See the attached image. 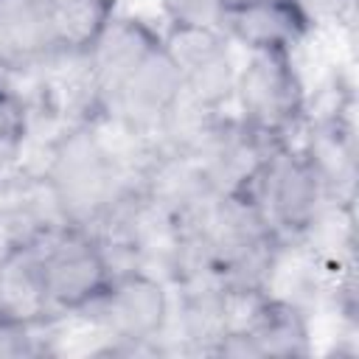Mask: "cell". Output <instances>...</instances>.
<instances>
[{
    "label": "cell",
    "mask_w": 359,
    "mask_h": 359,
    "mask_svg": "<svg viewBox=\"0 0 359 359\" xmlns=\"http://www.w3.org/2000/svg\"><path fill=\"white\" fill-rule=\"evenodd\" d=\"M160 45H163V31L151 28L140 17L112 11L107 22L98 28V34L90 39V45L81 48L87 79L101 109V121L115 90Z\"/></svg>",
    "instance_id": "cell-8"
},
{
    "label": "cell",
    "mask_w": 359,
    "mask_h": 359,
    "mask_svg": "<svg viewBox=\"0 0 359 359\" xmlns=\"http://www.w3.org/2000/svg\"><path fill=\"white\" fill-rule=\"evenodd\" d=\"M45 300L53 317L81 314L109 283L115 266L90 227L56 224L36 238Z\"/></svg>",
    "instance_id": "cell-5"
},
{
    "label": "cell",
    "mask_w": 359,
    "mask_h": 359,
    "mask_svg": "<svg viewBox=\"0 0 359 359\" xmlns=\"http://www.w3.org/2000/svg\"><path fill=\"white\" fill-rule=\"evenodd\" d=\"M171 283L151 269L129 266L112 272L104 292L79 317L90 320L107 339V348H101V353L151 356L163 351L157 342L171 328Z\"/></svg>",
    "instance_id": "cell-2"
},
{
    "label": "cell",
    "mask_w": 359,
    "mask_h": 359,
    "mask_svg": "<svg viewBox=\"0 0 359 359\" xmlns=\"http://www.w3.org/2000/svg\"><path fill=\"white\" fill-rule=\"evenodd\" d=\"M233 112L266 143H294L309 126V87L294 53L255 50L238 62Z\"/></svg>",
    "instance_id": "cell-3"
},
{
    "label": "cell",
    "mask_w": 359,
    "mask_h": 359,
    "mask_svg": "<svg viewBox=\"0 0 359 359\" xmlns=\"http://www.w3.org/2000/svg\"><path fill=\"white\" fill-rule=\"evenodd\" d=\"M238 3H244V0H222V6H224V8H230V6H238Z\"/></svg>",
    "instance_id": "cell-17"
},
{
    "label": "cell",
    "mask_w": 359,
    "mask_h": 359,
    "mask_svg": "<svg viewBox=\"0 0 359 359\" xmlns=\"http://www.w3.org/2000/svg\"><path fill=\"white\" fill-rule=\"evenodd\" d=\"M34 129V112L28 95L0 73V182L11 180L25 157V146Z\"/></svg>",
    "instance_id": "cell-12"
},
{
    "label": "cell",
    "mask_w": 359,
    "mask_h": 359,
    "mask_svg": "<svg viewBox=\"0 0 359 359\" xmlns=\"http://www.w3.org/2000/svg\"><path fill=\"white\" fill-rule=\"evenodd\" d=\"M244 314L233 325L244 328L252 339L258 356H306L311 353V325L303 303L264 292L255 297H241Z\"/></svg>",
    "instance_id": "cell-11"
},
{
    "label": "cell",
    "mask_w": 359,
    "mask_h": 359,
    "mask_svg": "<svg viewBox=\"0 0 359 359\" xmlns=\"http://www.w3.org/2000/svg\"><path fill=\"white\" fill-rule=\"evenodd\" d=\"M165 17V28H219L224 6L222 0H157Z\"/></svg>",
    "instance_id": "cell-14"
},
{
    "label": "cell",
    "mask_w": 359,
    "mask_h": 359,
    "mask_svg": "<svg viewBox=\"0 0 359 359\" xmlns=\"http://www.w3.org/2000/svg\"><path fill=\"white\" fill-rule=\"evenodd\" d=\"M247 188L258 199L272 233L289 247L300 244L325 210L337 205L328 180L300 140L269 149Z\"/></svg>",
    "instance_id": "cell-4"
},
{
    "label": "cell",
    "mask_w": 359,
    "mask_h": 359,
    "mask_svg": "<svg viewBox=\"0 0 359 359\" xmlns=\"http://www.w3.org/2000/svg\"><path fill=\"white\" fill-rule=\"evenodd\" d=\"M50 323H34L0 311V359H22L45 353V328Z\"/></svg>",
    "instance_id": "cell-13"
},
{
    "label": "cell",
    "mask_w": 359,
    "mask_h": 359,
    "mask_svg": "<svg viewBox=\"0 0 359 359\" xmlns=\"http://www.w3.org/2000/svg\"><path fill=\"white\" fill-rule=\"evenodd\" d=\"M98 3H101L104 8H109V11H118V6H121L123 0H98Z\"/></svg>",
    "instance_id": "cell-16"
},
{
    "label": "cell",
    "mask_w": 359,
    "mask_h": 359,
    "mask_svg": "<svg viewBox=\"0 0 359 359\" xmlns=\"http://www.w3.org/2000/svg\"><path fill=\"white\" fill-rule=\"evenodd\" d=\"M132 165L104 135V123H65L48 149L42 185L65 224L95 227L123 196L137 188Z\"/></svg>",
    "instance_id": "cell-1"
},
{
    "label": "cell",
    "mask_w": 359,
    "mask_h": 359,
    "mask_svg": "<svg viewBox=\"0 0 359 359\" xmlns=\"http://www.w3.org/2000/svg\"><path fill=\"white\" fill-rule=\"evenodd\" d=\"M182 101L185 90L180 70L160 45L115 90V95L107 104L104 121L135 140L160 143Z\"/></svg>",
    "instance_id": "cell-6"
},
{
    "label": "cell",
    "mask_w": 359,
    "mask_h": 359,
    "mask_svg": "<svg viewBox=\"0 0 359 359\" xmlns=\"http://www.w3.org/2000/svg\"><path fill=\"white\" fill-rule=\"evenodd\" d=\"M0 283H3V244H0Z\"/></svg>",
    "instance_id": "cell-18"
},
{
    "label": "cell",
    "mask_w": 359,
    "mask_h": 359,
    "mask_svg": "<svg viewBox=\"0 0 359 359\" xmlns=\"http://www.w3.org/2000/svg\"><path fill=\"white\" fill-rule=\"evenodd\" d=\"M224 36L244 53L255 50H286L297 53L314 34V25L297 6V0H244L224 8Z\"/></svg>",
    "instance_id": "cell-10"
},
{
    "label": "cell",
    "mask_w": 359,
    "mask_h": 359,
    "mask_svg": "<svg viewBox=\"0 0 359 359\" xmlns=\"http://www.w3.org/2000/svg\"><path fill=\"white\" fill-rule=\"evenodd\" d=\"M163 48L180 70L191 104L202 109H230L238 59L236 45L222 28H165Z\"/></svg>",
    "instance_id": "cell-7"
},
{
    "label": "cell",
    "mask_w": 359,
    "mask_h": 359,
    "mask_svg": "<svg viewBox=\"0 0 359 359\" xmlns=\"http://www.w3.org/2000/svg\"><path fill=\"white\" fill-rule=\"evenodd\" d=\"M297 6L303 8L314 31L325 25H342L353 14V0H297Z\"/></svg>",
    "instance_id": "cell-15"
},
{
    "label": "cell",
    "mask_w": 359,
    "mask_h": 359,
    "mask_svg": "<svg viewBox=\"0 0 359 359\" xmlns=\"http://www.w3.org/2000/svg\"><path fill=\"white\" fill-rule=\"evenodd\" d=\"M65 50L48 0H0V73H39Z\"/></svg>",
    "instance_id": "cell-9"
}]
</instances>
